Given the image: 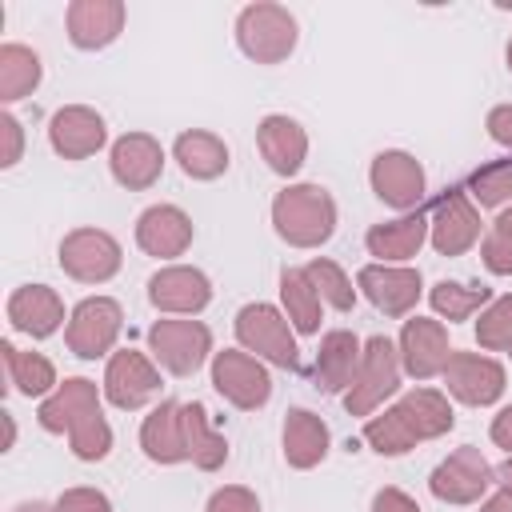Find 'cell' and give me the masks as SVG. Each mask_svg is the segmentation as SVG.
Here are the masks:
<instances>
[{"mask_svg":"<svg viewBox=\"0 0 512 512\" xmlns=\"http://www.w3.org/2000/svg\"><path fill=\"white\" fill-rule=\"evenodd\" d=\"M456 424V412L444 392L436 388H412L404 392L384 416L364 420V440L380 456H404L420 440H436Z\"/></svg>","mask_w":512,"mask_h":512,"instance_id":"obj_1","label":"cell"},{"mask_svg":"<svg viewBox=\"0 0 512 512\" xmlns=\"http://www.w3.org/2000/svg\"><path fill=\"white\" fill-rule=\"evenodd\" d=\"M276 236L292 248H320L336 232V200L320 184H288L272 200Z\"/></svg>","mask_w":512,"mask_h":512,"instance_id":"obj_2","label":"cell"},{"mask_svg":"<svg viewBox=\"0 0 512 512\" xmlns=\"http://www.w3.org/2000/svg\"><path fill=\"white\" fill-rule=\"evenodd\" d=\"M296 16L280 4H268V0H256L248 8H240L236 16V44L248 60L256 64H280L292 56L296 48Z\"/></svg>","mask_w":512,"mask_h":512,"instance_id":"obj_3","label":"cell"},{"mask_svg":"<svg viewBox=\"0 0 512 512\" xmlns=\"http://www.w3.org/2000/svg\"><path fill=\"white\" fill-rule=\"evenodd\" d=\"M400 348L388 336H372L364 344L360 356V372L352 380V388L344 392V408L352 416H372L396 388H400Z\"/></svg>","mask_w":512,"mask_h":512,"instance_id":"obj_4","label":"cell"},{"mask_svg":"<svg viewBox=\"0 0 512 512\" xmlns=\"http://www.w3.org/2000/svg\"><path fill=\"white\" fill-rule=\"evenodd\" d=\"M148 348L164 372L196 376L212 356V332L200 320H156L148 328Z\"/></svg>","mask_w":512,"mask_h":512,"instance_id":"obj_5","label":"cell"},{"mask_svg":"<svg viewBox=\"0 0 512 512\" xmlns=\"http://www.w3.org/2000/svg\"><path fill=\"white\" fill-rule=\"evenodd\" d=\"M236 340H240L244 352H256V356H264L276 368H288L292 372L300 364L292 324L272 304H244L236 312Z\"/></svg>","mask_w":512,"mask_h":512,"instance_id":"obj_6","label":"cell"},{"mask_svg":"<svg viewBox=\"0 0 512 512\" xmlns=\"http://www.w3.org/2000/svg\"><path fill=\"white\" fill-rule=\"evenodd\" d=\"M120 328H124V308L112 296H88L72 308L64 340L80 360H96L112 352V344L120 340Z\"/></svg>","mask_w":512,"mask_h":512,"instance_id":"obj_7","label":"cell"},{"mask_svg":"<svg viewBox=\"0 0 512 512\" xmlns=\"http://www.w3.org/2000/svg\"><path fill=\"white\" fill-rule=\"evenodd\" d=\"M428 240L440 256H464L480 240V212L464 188H444L428 208Z\"/></svg>","mask_w":512,"mask_h":512,"instance_id":"obj_8","label":"cell"},{"mask_svg":"<svg viewBox=\"0 0 512 512\" xmlns=\"http://www.w3.org/2000/svg\"><path fill=\"white\" fill-rule=\"evenodd\" d=\"M120 244L104 228H76L60 240V268L80 284H104L120 272Z\"/></svg>","mask_w":512,"mask_h":512,"instance_id":"obj_9","label":"cell"},{"mask_svg":"<svg viewBox=\"0 0 512 512\" xmlns=\"http://www.w3.org/2000/svg\"><path fill=\"white\" fill-rule=\"evenodd\" d=\"M212 384H216V392H220L228 404H236V408H244V412L264 408L268 396H272V376H268V368H264L256 356L236 352V348L212 352Z\"/></svg>","mask_w":512,"mask_h":512,"instance_id":"obj_10","label":"cell"},{"mask_svg":"<svg viewBox=\"0 0 512 512\" xmlns=\"http://www.w3.org/2000/svg\"><path fill=\"white\" fill-rule=\"evenodd\" d=\"M492 484H496V472H492V464L480 456V448H472V444L456 448V452H452L448 460H440V464L432 468V476H428V492H432L436 500H444V504H476Z\"/></svg>","mask_w":512,"mask_h":512,"instance_id":"obj_11","label":"cell"},{"mask_svg":"<svg viewBox=\"0 0 512 512\" xmlns=\"http://www.w3.org/2000/svg\"><path fill=\"white\" fill-rule=\"evenodd\" d=\"M356 288L372 300L376 312L384 316H408L424 292V280L416 268L404 264H364L356 272Z\"/></svg>","mask_w":512,"mask_h":512,"instance_id":"obj_12","label":"cell"},{"mask_svg":"<svg viewBox=\"0 0 512 512\" xmlns=\"http://www.w3.org/2000/svg\"><path fill=\"white\" fill-rule=\"evenodd\" d=\"M440 376H444L448 392L460 404H472V408L496 404L504 396V368L492 356H480V352H452Z\"/></svg>","mask_w":512,"mask_h":512,"instance_id":"obj_13","label":"cell"},{"mask_svg":"<svg viewBox=\"0 0 512 512\" xmlns=\"http://www.w3.org/2000/svg\"><path fill=\"white\" fill-rule=\"evenodd\" d=\"M368 180H372V192H376L384 204L400 208V212H412V208H420V200H424V168H420L416 156H408V152H400V148L380 152V156L372 160V168H368Z\"/></svg>","mask_w":512,"mask_h":512,"instance_id":"obj_14","label":"cell"},{"mask_svg":"<svg viewBox=\"0 0 512 512\" xmlns=\"http://www.w3.org/2000/svg\"><path fill=\"white\" fill-rule=\"evenodd\" d=\"M160 392V372L152 368V360L136 348H124L108 360L104 368V396L108 404L132 412V408H144L152 396Z\"/></svg>","mask_w":512,"mask_h":512,"instance_id":"obj_15","label":"cell"},{"mask_svg":"<svg viewBox=\"0 0 512 512\" xmlns=\"http://www.w3.org/2000/svg\"><path fill=\"white\" fill-rule=\"evenodd\" d=\"M108 168H112V180L128 192H144L160 180L164 172V148L156 136L148 132H124L112 152H108Z\"/></svg>","mask_w":512,"mask_h":512,"instance_id":"obj_16","label":"cell"},{"mask_svg":"<svg viewBox=\"0 0 512 512\" xmlns=\"http://www.w3.org/2000/svg\"><path fill=\"white\" fill-rule=\"evenodd\" d=\"M400 364L412 380H432L444 372L452 348H448V332L440 320H428V316H412L404 320L400 328Z\"/></svg>","mask_w":512,"mask_h":512,"instance_id":"obj_17","label":"cell"},{"mask_svg":"<svg viewBox=\"0 0 512 512\" xmlns=\"http://www.w3.org/2000/svg\"><path fill=\"white\" fill-rule=\"evenodd\" d=\"M148 300L152 308L160 312H172V316H196L208 308L212 300V284L200 268H188V264H168L160 268L152 280H148Z\"/></svg>","mask_w":512,"mask_h":512,"instance_id":"obj_18","label":"cell"},{"mask_svg":"<svg viewBox=\"0 0 512 512\" xmlns=\"http://www.w3.org/2000/svg\"><path fill=\"white\" fill-rule=\"evenodd\" d=\"M104 140H108L104 116L88 104H68L48 120V144L64 160H88L92 152L104 148Z\"/></svg>","mask_w":512,"mask_h":512,"instance_id":"obj_19","label":"cell"},{"mask_svg":"<svg viewBox=\"0 0 512 512\" xmlns=\"http://www.w3.org/2000/svg\"><path fill=\"white\" fill-rule=\"evenodd\" d=\"M360 356H364V344L348 332V328H332L324 332L320 348H316V360H312V384L320 392H348L356 372H360Z\"/></svg>","mask_w":512,"mask_h":512,"instance_id":"obj_20","label":"cell"},{"mask_svg":"<svg viewBox=\"0 0 512 512\" xmlns=\"http://www.w3.org/2000/svg\"><path fill=\"white\" fill-rule=\"evenodd\" d=\"M136 244L148 256H160V260L184 256L188 244H192V220H188V212L176 208V204H152V208H144L140 220H136Z\"/></svg>","mask_w":512,"mask_h":512,"instance_id":"obj_21","label":"cell"},{"mask_svg":"<svg viewBox=\"0 0 512 512\" xmlns=\"http://www.w3.org/2000/svg\"><path fill=\"white\" fill-rule=\"evenodd\" d=\"M68 40L84 52L108 48L124 32V4L120 0H72L68 4Z\"/></svg>","mask_w":512,"mask_h":512,"instance_id":"obj_22","label":"cell"},{"mask_svg":"<svg viewBox=\"0 0 512 512\" xmlns=\"http://www.w3.org/2000/svg\"><path fill=\"white\" fill-rule=\"evenodd\" d=\"M256 148H260V156L268 160L272 172L296 176L300 164H304V156H308V132H304L292 116L272 112V116H264L260 128H256Z\"/></svg>","mask_w":512,"mask_h":512,"instance_id":"obj_23","label":"cell"},{"mask_svg":"<svg viewBox=\"0 0 512 512\" xmlns=\"http://www.w3.org/2000/svg\"><path fill=\"white\" fill-rule=\"evenodd\" d=\"M8 324L28 332L32 340H44L64 324V300L48 284H20L8 296Z\"/></svg>","mask_w":512,"mask_h":512,"instance_id":"obj_24","label":"cell"},{"mask_svg":"<svg viewBox=\"0 0 512 512\" xmlns=\"http://www.w3.org/2000/svg\"><path fill=\"white\" fill-rule=\"evenodd\" d=\"M92 412H100V392H96V384L84 380V376H72V380H64L52 396L40 400L36 420H40L44 432H72V428H76L84 416H92Z\"/></svg>","mask_w":512,"mask_h":512,"instance_id":"obj_25","label":"cell"},{"mask_svg":"<svg viewBox=\"0 0 512 512\" xmlns=\"http://www.w3.org/2000/svg\"><path fill=\"white\" fill-rule=\"evenodd\" d=\"M140 448H144V456L156 460V464H180V460H188L180 400H160V404L144 416V424H140Z\"/></svg>","mask_w":512,"mask_h":512,"instance_id":"obj_26","label":"cell"},{"mask_svg":"<svg viewBox=\"0 0 512 512\" xmlns=\"http://www.w3.org/2000/svg\"><path fill=\"white\" fill-rule=\"evenodd\" d=\"M428 240V212H404L400 220H388V224H372L364 244L368 252L380 260V264H400L408 256L420 252V244Z\"/></svg>","mask_w":512,"mask_h":512,"instance_id":"obj_27","label":"cell"},{"mask_svg":"<svg viewBox=\"0 0 512 512\" xmlns=\"http://www.w3.org/2000/svg\"><path fill=\"white\" fill-rule=\"evenodd\" d=\"M328 424L316 416V412H308V408H292L288 416H284V460L292 464V468H300V472H308V468H316L324 456H328Z\"/></svg>","mask_w":512,"mask_h":512,"instance_id":"obj_28","label":"cell"},{"mask_svg":"<svg viewBox=\"0 0 512 512\" xmlns=\"http://www.w3.org/2000/svg\"><path fill=\"white\" fill-rule=\"evenodd\" d=\"M172 156H176L180 172L192 176V180H216V176L228 172V144L216 132H204V128L180 132L176 144H172Z\"/></svg>","mask_w":512,"mask_h":512,"instance_id":"obj_29","label":"cell"},{"mask_svg":"<svg viewBox=\"0 0 512 512\" xmlns=\"http://www.w3.org/2000/svg\"><path fill=\"white\" fill-rule=\"evenodd\" d=\"M180 420H184V444H188V460L200 472H216L228 460V440L212 428L208 408L204 404H180Z\"/></svg>","mask_w":512,"mask_h":512,"instance_id":"obj_30","label":"cell"},{"mask_svg":"<svg viewBox=\"0 0 512 512\" xmlns=\"http://www.w3.org/2000/svg\"><path fill=\"white\" fill-rule=\"evenodd\" d=\"M0 356H4V368H8V380L20 396H52L60 384H56V368L48 356L40 352H20L12 340L0 344Z\"/></svg>","mask_w":512,"mask_h":512,"instance_id":"obj_31","label":"cell"},{"mask_svg":"<svg viewBox=\"0 0 512 512\" xmlns=\"http://www.w3.org/2000/svg\"><path fill=\"white\" fill-rule=\"evenodd\" d=\"M280 300L288 308V324L300 336H316L320 332V296H316L312 280L304 276V268H284L280 272Z\"/></svg>","mask_w":512,"mask_h":512,"instance_id":"obj_32","label":"cell"},{"mask_svg":"<svg viewBox=\"0 0 512 512\" xmlns=\"http://www.w3.org/2000/svg\"><path fill=\"white\" fill-rule=\"evenodd\" d=\"M44 68H40V56L24 44H4L0 48V100L12 104L20 96H28L36 84H40Z\"/></svg>","mask_w":512,"mask_h":512,"instance_id":"obj_33","label":"cell"},{"mask_svg":"<svg viewBox=\"0 0 512 512\" xmlns=\"http://www.w3.org/2000/svg\"><path fill=\"white\" fill-rule=\"evenodd\" d=\"M436 316H444L448 324L456 320H468L472 312H484L492 304V288L484 284H456V280H440L432 292H428Z\"/></svg>","mask_w":512,"mask_h":512,"instance_id":"obj_34","label":"cell"},{"mask_svg":"<svg viewBox=\"0 0 512 512\" xmlns=\"http://www.w3.org/2000/svg\"><path fill=\"white\" fill-rule=\"evenodd\" d=\"M464 192H468L480 208H504V204L512 200V156L492 160V164H480V168L468 176Z\"/></svg>","mask_w":512,"mask_h":512,"instance_id":"obj_35","label":"cell"},{"mask_svg":"<svg viewBox=\"0 0 512 512\" xmlns=\"http://www.w3.org/2000/svg\"><path fill=\"white\" fill-rule=\"evenodd\" d=\"M304 276L312 280L316 296H320L324 304H332L336 312H352V308H356V288H352V280L340 272L336 260H308V264H304Z\"/></svg>","mask_w":512,"mask_h":512,"instance_id":"obj_36","label":"cell"},{"mask_svg":"<svg viewBox=\"0 0 512 512\" xmlns=\"http://www.w3.org/2000/svg\"><path fill=\"white\" fill-rule=\"evenodd\" d=\"M476 340L488 352H508L512 348V296H496L480 320H476Z\"/></svg>","mask_w":512,"mask_h":512,"instance_id":"obj_37","label":"cell"},{"mask_svg":"<svg viewBox=\"0 0 512 512\" xmlns=\"http://www.w3.org/2000/svg\"><path fill=\"white\" fill-rule=\"evenodd\" d=\"M68 444H72V456H80V460H104V456L112 452V428H108L104 412L84 416V420L68 432Z\"/></svg>","mask_w":512,"mask_h":512,"instance_id":"obj_38","label":"cell"},{"mask_svg":"<svg viewBox=\"0 0 512 512\" xmlns=\"http://www.w3.org/2000/svg\"><path fill=\"white\" fill-rule=\"evenodd\" d=\"M480 260L492 276H512V228L508 224H492L484 244H480Z\"/></svg>","mask_w":512,"mask_h":512,"instance_id":"obj_39","label":"cell"},{"mask_svg":"<svg viewBox=\"0 0 512 512\" xmlns=\"http://www.w3.org/2000/svg\"><path fill=\"white\" fill-rule=\"evenodd\" d=\"M204 512H260V500L244 484H224V488H216L208 496V508Z\"/></svg>","mask_w":512,"mask_h":512,"instance_id":"obj_40","label":"cell"},{"mask_svg":"<svg viewBox=\"0 0 512 512\" xmlns=\"http://www.w3.org/2000/svg\"><path fill=\"white\" fill-rule=\"evenodd\" d=\"M56 512H112V500L100 488H68L60 492Z\"/></svg>","mask_w":512,"mask_h":512,"instance_id":"obj_41","label":"cell"},{"mask_svg":"<svg viewBox=\"0 0 512 512\" xmlns=\"http://www.w3.org/2000/svg\"><path fill=\"white\" fill-rule=\"evenodd\" d=\"M0 140H4V148H0V168H12V164L20 160V148H24V132H20V120H16L12 112L0 116Z\"/></svg>","mask_w":512,"mask_h":512,"instance_id":"obj_42","label":"cell"},{"mask_svg":"<svg viewBox=\"0 0 512 512\" xmlns=\"http://www.w3.org/2000/svg\"><path fill=\"white\" fill-rule=\"evenodd\" d=\"M372 512H420V504L400 488H380L372 496Z\"/></svg>","mask_w":512,"mask_h":512,"instance_id":"obj_43","label":"cell"},{"mask_svg":"<svg viewBox=\"0 0 512 512\" xmlns=\"http://www.w3.org/2000/svg\"><path fill=\"white\" fill-rule=\"evenodd\" d=\"M488 136L504 148H512V104H496L488 112Z\"/></svg>","mask_w":512,"mask_h":512,"instance_id":"obj_44","label":"cell"},{"mask_svg":"<svg viewBox=\"0 0 512 512\" xmlns=\"http://www.w3.org/2000/svg\"><path fill=\"white\" fill-rule=\"evenodd\" d=\"M488 436H492V444H496V448L512 452V404H508V408H500V412L492 416V428H488Z\"/></svg>","mask_w":512,"mask_h":512,"instance_id":"obj_45","label":"cell"},{"mask_svg":"<svg viewBox=\"0 0 512 512\" xmlns=\"http://www.w3.org/2000/svg\"><path fill=\"white\" fill-rule=\"evenodd\" d=\"M480 512H512V496L508 492H496V496H488L484 500V508Z\"/></svg>","mask_w":512,"mask_h":512,"instance_id":"obj_46","label":"cell"},{"mask_svg":"<svg viewBox=\"0 0 512 512\" xmlns=\"http://www.w3.org/2000/svg\"><path fill=\"white\" fill-rule=\"evenodd\" d=\"M496 472V484H500V492H508L512 496V456L500 464V468H492Z\"/></svg>","mask_w":512,"mask_h":512,"instance_id":"obj_47","label":"cell"},{"mask_svg":"<svg viewBox=\"0 0 512 512\" xmlns=\"http://www.w3.org/2000/svg\"><path fill=\"white\" fill-rule=\"evenodd\" d=\"M12 512H56V504H44V500H24V504H16Z\"/></svg>","mask_w":512,"mask_h":512,"instance_id":"obj_48","label":"cell"},{"mask_svg":"<svg viewBox=\"0 0 512 512\" xmlns=\"http://www.w3.org/2000/svg\"><path fill=\"white\" fill-rule=\"evenodd\" d=\"M4 416V448H12V440H16V424H12V412H0Z\"/></svg>","mask_w":512,"mask_h":512,"instance_id":"obj_49","label":"cell"},{"mask_svg":"<svg viewBox=\"0 0 512 512\" xmlns=\"http://www.w3.org/2000/svg\"><path fill=\"white\" fill-rule=\"evenodd\" d=\"M496 220H500V224H508V228H512V208H508V212H500V216H496Z\"/></svg>","mask_w":512,"mask_h":512,"instance_id":"obj_50","label":"cell"},{"mask_svg":"<svg viewBox=\"0 0 512 512\" xmlns=\"http://www.w3.org/2000/svg\"><path fill=\"white\" fill-rule=\"evenodd\" d=\"M508 68H512V40H508Z\"/></svg>","mask_w":512,"mask_h":512,"instance_id":"obj_51","label":"cell"},{"mask_svg":"<svg viewBox=\"0 0 512 512\" xmlns=\"http://www.w3.org/2000/svg\"><path fill=\"white\" fill-rule=\"evenodd\" d=\"M508 356H512V348H508Z\"/></svg>","mask_w":512,"mask_h":512,"instance_id":"obj_52","label":"cell"}]
</instances>
